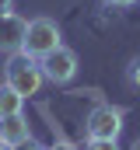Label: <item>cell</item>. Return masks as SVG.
Returning <instances> with one entry per match:
<instances>
[{
    "instance_id": "obj_6",
    "label": "cell",
    "mask_w": 140,
    "mask_h": 150,
    "mask_svg": "<svg viewBox=\"0 0 140 150\" xmlns=\"http://www.w3.org/2000/svg\"><path fill=\"white\" fill-rule=\"evenodd\" d=\"M25 140H32V129H28V119H25V112L0 115V143L18 147V143H25Z\"/></svg>"
},
{
    "instance_id": "obj_11",
    "label": "cell",
    "mask_w": 140,
    "mask_h": 150,
    "mask_svg": "<svg viewBox=\"0 0 140 150\" xmlns=\"http://www.w3.org/2000/svg\"><path fill=\"white\" fill-rule=\"evenodd\" d=\"M49 150H77V147H74V143H67V140H56Z\"/></svg>"
},
{
    "instance_id": "obj_10",
    "label": "cell",
    "mask_w": 140,
    "mask_h": 150,
    "mask_svg": "<svg viewBox=\"0 0 140 150\" xmlns=\"http://www.w3.org/2000/svg\"><path fill=\"white\" fill-rule=\"evenodd\" d=\"M14 150H49V147H42V143H35V140H25V143H18Z\"/></svg>"
},
{
    "instance_id": "obj_13",
    "label": "cell",
    "mask_w": 140,
    "mask_h": 150,
    "mask_svg": "<svg viewBox=\"0 0 140 150\" xmlns=\"http://www.w3.org/2000/svg\"><path fill=\"white\" fill-rule=\"evenodd\" d=\"M105 4H109V7H133L137 0H105Z\"/></svg>"
},
{
    "instance_id": "obj_15",
    "label": "cell",
    "mask_w": 140,
    "mask_h": 150,
    "mask_svg": "<svg viewBox=\"0 0 140 150\" xmlns=\"http://www.w3.org/2000/svg\"><path fill=\"white\" fill-rule=\"evenodd\" d=\"M133 150H140V140H137V143H133Z\"/></svg>"
},
{
    "instance_id": "obj_5",
    "label": "cell",
    "mask_w": 140,
    "mask_h": 150,
    "mask_svg": "<svg viewBox=\"0 0 140 150\" xmlns=\"http://www.w3.org/2000/svg\"><path fill=\"white\" fill-rule=\"evenodd\" d=\"M25 32H28V21L21 18V14H4L0 18V49L4 52H21V45H25Z\"/></svg>"
},
{
    "instance_id": "obj_2",
    "label": "cell",
    "mask_w": 140,
    "mask_h": 150,
    "mask_svg": "<svg viewBox=\"0 0 140 150\" xmlns=\"http://www.w3.org/2000/svg\"><path fill=\"white\" fill-rule=\"evenodd\" d=\"M60 45H63V38H60V25H56L53 18H32V21H28L21 52H28L32 59H42V56H49V52L60 49Z\"/></svg>"
},
{
    "instance_id": "obj_4",
    "label": "cell",
    "mask_w": 140,
    "mask_h": 150,
    "mask_svg": "<svg viewBox=\"0 0 140 150\" xmlns=\"http://www.w3.org/2000/svg\"><path fill=\"white\" fill-rule=\"evenodd\" d=\"M39 67H42V77H46L49 84H70V80L77 77V52L67 49V45H60V49H53L49 56H42Z\"/></svg>"
},
{
    "instance_id": "obj_1",
    "label": "cell",
    "mask_w": 140,
    "mask_h": 150,
    "mask_svg": "<svg viewBox=\"0 0 140 150\" xmlns=\"http://www.w3.org/2000/svg\"><path fill=\"white\" fill-rule=\"evenodd\" d=\"M42 67H39V59H32L28 52H11V59H7V67H4V84L7 87H14L25 101L39 94V87H42Z\"/></svg>"
},
{
    "instance_id": "obj_7",
    "label": "cell",
    "mask_w": 140,
    "mask_h": 150,
    "mask_svg": "<svg viewBox=\"0 0 140 150\" xmlns=\"http://www.w3.org/2000/svg\"><path fill=\"white\" fill-rule=\"evenodd\" d=\"M25 108V98L14 91V87H7V84H0V115H14Z\"/></svg>"
},
{
    "instance_id": "obj_3",
    "label": "cell",
    "mask_w": 140,
    "mask_h": 150,
    "mask_svg": "<svg viewBox=\"0 0 140 150\" xmlns=\"http://www.w3.org/2000/svg\"><path fill=\"white\" fill-rule=\"evenodd\" d=\"M123 108H116V105H95L91 115L84 119V133H88V140H119V133H123Z\"/></svg>"
},
{
    "instance_id": "obj_12",
    "label": "cell",
    "mask_w": 140,
    "mask_h": 150,
    "mask_svg": "<svg viewBox=\"0 0 140 150\" xmlns=\"http://www.w3.org/2000/svg\"><path fill=\"white\" fill-rule=\"evenodd\" d=\"M11 11H14V0H0V18L11 14Z\"/></svg>"
},
{
    "instance_id": "obj_8",
    "label": "cell",
    "mask_w": 140,
    "mask_h": 150,
    "mask_svg": "<svg viewBox=\"0 0 140 150\" xmlns=\"http://www.w3.org/2000/svg\"><path fill=\"white\" fill-rule=\"evenodd\" d=\"M84 150H119V140H88Z\"/></svg>"
},
{
    "instance_id": "obj_14",
    "label": "cell",
    "mask_w": 140,
    "mask_h": 150,
    "mask_svg": "<svg viewBox=\"0 0 140 150\" xmlns=\"http://www.w3.org/2000/svg\"><path fill=\"white\" fill-rule=\"evenodd\" d=\"M0 150H14V147H7V143H0Z\"/></svg>"
},
{
    "instance_id": "obj_9",
    "label": "cell",
    "mask_w": 140,
    "mask_h": 150,
    "mask_svg": "<svg viewBox=\"0 0 140 150\" xmlns=\"http://www.w3.org/2000/svg\"><path fill=\"white\" fill-rule=\"evenodd\" d=\"M130 84L140 91V59H133V63H130Z\"/></svg>"
}]
</instances>
